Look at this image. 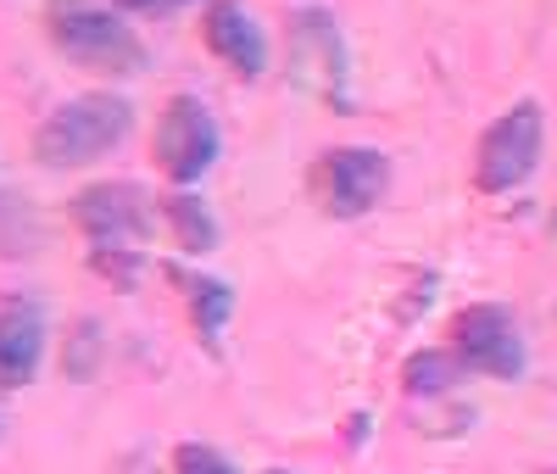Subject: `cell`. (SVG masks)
I'll use <instances>...</instances> for the list:
<instances>
[{"instance_id":"obj_17","label":"cell","mask_w":557,"mask_h":474,"mask_svg":"<svg viewBox=\"0 0 557 474\" xmlns=\"http://www.w3.org/2000/svg\"><path fill=\"white\" fill-rule=\"evenodd\" d=\"M262 474H285V469H262Z\"/></svg>"},{"instance_id":"obj_4","label":"cell","mask_w":557,"mask_h":474,"mask_svg":"<svg viewBox=\"0 0 557 474\" xmlns=\"http://www.w3.org/2000/svg\"><path fill=\"white\" fill-rule=\"evenodd\" d=\"M73 223L84 229V241L96 246H123V241H151L157 229V196L134 179H101L84 184L73 196Z\"/></svg>"},{"instance_id":"obj_16","label":"cell","mask_w":557,"mask_h":474,"mask_svg":"<svg viewBox=\"0 0 557 474\" xmlns=\"http://www.w3.org/2000/svg\"><path fill=\"white\" fill-rule=\"evenodd\" d=\"M117 12H173V7H190V0H112Z\"/></svg>"},{"instance_id":"obj_7","label":"cell","mask_w":557,"mask_h":474,"mask_svg":"<svg viewBox=\"0 0 557 474\" xmlns=\"http://www.w3.org/2000/svg\"><path fill=\"white\" fill-rule=\"evenodd\" d=\"M391 190V162L374 146H335L318 162V202L330 218H368Z\"/></svg>"},{"instance_id":"obj_5","label":"cell","mask_w":557,"mask_h":474,"mask_svg":"<svg viewBox=\"0 0 557 474\" xmlns=\"http://www.w3.org/2000/svg\"><path fill=\"white\" fill-rule=\"evenodd\" d=\"M451 352L462 357V368H474L485 379H519L524 374L519 318L496 302H474L451 318Z\"/></svg>"},{"instance_id":"obj_6","label":"cell","mask_w":557,"mask_h":474,"mask_svg":"<svg viewBox=\"0 0 557 474\" xmlns=\"http://www.w3.org/2000/svg\"><path fill=\"white\" fill-rule=\"evenodd\" d=\"M157 168L173 179V184H196L212 162H218V118L207 112V101L196 95H173L157 118Z\"/></svg>"},{"instance_id":"obj_9","label":"cell","mask_w":557,"mask_h":474,"mask_svg":"<svg viewBox=\"0 0 557 474\" xmlns=\"http://www.w3.org/2000/svg\"><path fill=\"white\" fill-rule=\"evenodd\" d=\"M45 363V313L34 296H0V391H23Z\"/></svg>"},{"instance_id":"obj_3","label":"cell","mask_w":557,"mask_h":474,"mask_svg":"<svg viewBox=\"0 0 557 474\" xmlns=\"http://www.w3.org/2000/svg\"><path fill=\"white\" fill-rule=\"evenodd\" d=\"M546 151V107L541 101H519L507 107L485 134H480V151H474V184L485 196H507L519 190Z\"/></svg>"},{"instance_id":"obj_14","label":"cell","mask_w":557,"mask_h":474,"mask_svg":"<svg viewBox=\"0 0 557 474\" xmlns=\"http://www.w3.org/2000/svg\"><path fill=\"white\" fill-rule=\"evenodd\" d=\"M173 474H240L235 463H228L218 447H201V441H184L173 447Z\"/></svg>"},{"instance_id":"obj_13","label":"cell","mask_w":557,"mask_h":474,"mask_svg":"<svg viewBox=\"0 0 557 474\" xmlns=\"http://www.w3.org/2000/svg\"><path fill=\"white\" fill-rule=\"evenodd\" d=\"M89 268H96L101 279H112L117 291H134L139 274H146V252L139 246H96L89 252Z\"/></svg>"},{"instance_id":"obj_2","label":"cell","mask_w":557,"mask_h":474,"mask_svg":"<svg viewBox=\"0 0 557 474\" xmlns=\"http://www.w3.org/2000/svg\"><path fill=\"white\" fill-rule=\"evenodd\" d=\"M134 129V107L123 95H78V101H62L51 118L34 129V157L45 168H84L101 162L107 151H117Z\"/></svg>"},{"instance_id":"obj_10","label":"cell","mask_w":557,"mask_h":474,"mask_svg":"<svg viewBox=\"0 0 557 474\" xmlns=\"http://www.w3.org/2000/svg\"><path fill=\"white\" fill-rule=\"evenodd\" d=\"M168 274H173L178 291H184V302H190V318H196L201 347H218L228 313H235V291H228L223 279H207V274H184V268H168Z\"/></svg>"},{"instance_id":"obj_15","label":"cell","mask_w":557,"mask_h":474,"mask_svg":"<svg viewBox=\"0 0 557 474\" xmlns=\"http://www.w3.org/2000/svg\"><path fill=\"white\" fill-rule=\"evenodd\" d=\"M96 368H101V329L96 324H78L73 341H67V374L73 379H89Z\"/></svg>"},{"instance_id":"obj_12","label":"cell","mask_w":557,"mask_h":474,"mask_svg":"<svg viewBox=\"0 0 557 474\" xmlns=\"http://www.w3.org/2000/svg\"><path fill=\"white\" fill-rule=\"evenodd\" d=\"M462 379V357L457 352H412L401 363V386L407 397H441Z\"/></svg>"},{"instance_id":"obj_11","label":"cell","mask_w":557,"mask_h":474,"mask_svg":"<svg viewBox=\"0 0 557 474\" xmlns=\"http://www.w3.org/2000/svg\"><path fill=\"white\" fill-rule=\"evenodd\" d=\"M162 218H168V229H173L178 252L201 257V252H212V246H218V218L207 212V202H201V196H190V190H173V196L162 202Z\"/></svg>"},{"instance_id":"obj_18","label":"cell","mask_w":557,"mask_h":474,"mask_svg":"<svg viewBox=\"0 0 557 474\" xmlns=\"http://www.w3.org/2000/svg\"><path fill=\"white\" fill-rule=\"evenodd\" d=\"M0 424H7V418H0Z\"/></svg>"},{"instance_id":"obj_8","label":"cell","mask_w":557,"mask_h":474,"mask_svg":"<svg viewBox=\"0 0 557 474\" xmlns=\"http://www.w3.org/2000/svg\"><path fill=\"white\" fill-rule=\"evenodd\" d=\"M201 39H207V51L223 68H235L240 78H262L268 73V34H262V23L240 7V0H207Z\"/></svg>"},{"instance_id":"obj_1","label":"cell","mask_w":557,"mask_h":474,"mask_svg":"<svg viewBox=\"0 0 557 474\" xmlns=\"http://www.w3.org/2000/svg\"><path fill=\"white\" fill-rule=\"evenodd\" d=\"M45 34H51V45L73 68L101 73V78H134L151 62L134 23H123V12L89 7V0H51L45 7Z\"/></svg>"}]
</instances>
